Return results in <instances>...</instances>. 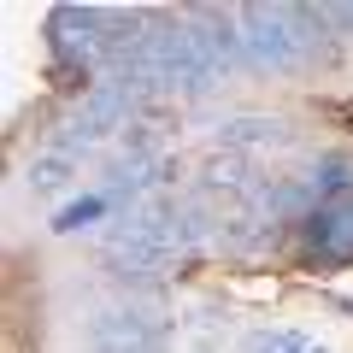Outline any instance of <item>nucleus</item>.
<instances>
[{"instance_id": "obj_1", "label": "nucleus", "mask_w": 353, "mask_h": 353, "mask_svg": "<svg viewBox=\"0 0 353 353\" xmlns=\"http://www.w3.org/2000/svg\"><path fill=\"white\" fill-rule=\"evenodd\" d=\"M241 41H248L253 71H301L306 65L294 6H241Z\"/></svg>"}, {"instance_id": "obj_2", "label": "nucleus", "mask_w": 353, "mask_h": 353, "mask_svg": "<svg viewBox=\"0 0 353 353\" xmlns=\"http://www.w3.org/2000/svg\"><path fill=\"white\" fill-rule=\"evenodd\" d=\"M88 353H171V330L148 312V306H101L83 324Z\"/></svg>"}, {"instance_id": "obj_3", "label": "nucleus", "mask_w": 353, "mask_h": 353, "mask_svg": "<svg viewBox=\"0 0 353 353\" xmlns=\"http://www.w3.org/2000/svg\"><path fill=\"white\" fill-rule=\"evenodd\" d=\"M189 30L201 36V48L212 53L218 71H230V65H248V41H241V12H230V6H189Z\"/></svg>"}, {"instance_id": "obj_4", "label": "nucleus", "mask_w": 353, "mask_h": 353, "mask_svg": "<svg viewBox=\"0 0 353 353\" xmlns=\"http://www.w3.org/2000/svg\"><path fill=\"white\" fill-rule=\"evenodd\" d=\"M294 130L289 118H265V112H236L218 124V148L224 153H248V148H289Z\"/></svg>"}, {"instance_id": "obj_5", "label": "nucleus", "mask_w": 353, "mask_h": 353, "mask_svg": "<svg viewBox=\"0 0 353 353\" xmlns=\"http://www.w3.org/2000/svg\"><path fill=\"white\" fill-rule=\"evenodd\" d=\"M312 194H318V206H353V159L347 153H324L312 165Z\"/></svg>"}, {"instance_id": "obj_6", "label": "nucleus", "mask_w": 353, "mask_h": 353, "mask_svg": "<svg viewBox=\"0 0 353 353\" xmlns=\"http://www.w3.org/2000/svg\"><path fill=\"white\" fill-rule=\"evenodd\" d=\"M24 183H30V194L53 201V194H65L77 183V159H71V153H41V159H30Z\"/></svg>"}, {"instance_id": "obj_7", "label": "nucleus", "mask_w": 353, "mask_h": 353, "mask_svg": "<svg viewBox=\"0 0 353 353\" xmlns=\"http://www.w3.org/2000/svg\"><path fill=\"white\" fill-rule=\"evenodd\" d=\"M306 347H312V341H306L301 330H248L236 353H306Z\"/></svg>"}, {"instance_id": "obj_8", "label": "nucleus", "mask_w": 353, "mask_h": 353, "mask_svg": "<svg viewBox=\"0 0 353 353\" xmlns=\"http://www.w3.org/2000/svg\"><path fill=\"white\" fill-rule=\"evenodd\" d=\"M106 212V194H88V201H77V206H65L59 218H53V230L59 236H71V230H83V224H94V218Z\"/></svg>"}, {"instance_id": "obj_9", "label": "nucleus", "mask_w": 353, "mask_h": 353, "mask_svg": "<svg viewBox=\"0 0 353 353\" xmlns=\"http://www.w3.org/2000/svg\"><path fill=\"white\" fill-rule=\"evenodd\" d=\"M324 12H330V24H336V30H347V36H353V6H324Z\"/></svg>"}, {"instance_id": "obj_10", "label": "nucleus", "mask_w": 353, "mask_h": 353, "mask_svg": "<svg viewBox=\"0 0 353 353\" xmlns=\"http://www.w3.org/2000/svg\"><path fill=\"white\" fill-rule=\"evenodd\" d=\"M330 306H341V312H353V301H347V294H330Z\"/></svg>"}, {"instance_id": "obj_11", "label": "nucleus", "mask_w": 353, "mask_h": 353, "mask_svg": "<svg viewBox=\"0 0 353 353\" xmlns=\"http://www.w3.org/2000/svg\"><path fill=\"white\" fill-rule=\"evenodd\" d=\"M306 353H330V347H306Z\"/></svg>"}]
</instances>
